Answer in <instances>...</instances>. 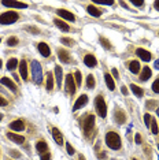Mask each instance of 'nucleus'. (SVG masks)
Instances as JSON below:
<instances>
[{"instance_id": "obj_1", "label": "nucleus", "mask_w": 159, "mask_h": 160, "mask_svg": "<svg viewBox=\"0 0 159 160\" xmlns=\"http://www.w3.org/2000/svg\"><path fill=\"white\" fill-rule=\"evenodd\" d=\"M106 144H107L109 148L117 151V149L121 148V137L117 133H114V131H109L106 134Z\"/></svg>"}, {"instance_id": "obj_2", "label": "nucleus", "mask_w": 159, "mask_h": 160, "mask_svg": "<svg viewBox=\"0 0 159 160\" xmlns=\"http://www.w3.org/2000/svg\"><path fill=\"white\" fill-rule=\"evenodd\" d=\"M32 75H33V81L36 82L37 85H40L43 82V67L37 60H33L32 62Z\"/></svg>"}, {"instance_id": "obj_3", "label": "nucleus", "mask_w": 159, "mask_h": 160, "mask_svg": "<svg viewBox=\"0 0 159 160\" xmlns=\"http://www.w3.org/2000/svg\"><path fill=\"white\" fill-rule=\"evenodd\" d=\"M95 107H96V112L97 115L102 116V118H106L107 116V107H106V101L103 96H97L95 99Z\"/></svg>"}, {"instance_id": "obj_4", "label": "nucleus", "mask_w": 159, "mask_h": 160, "mask_svg": "<svg viewBox=\"0 0 159 160\" xmlns=\"http://www.w3.org/2000/svg\"><path fill=\"white\" fill-rule=\"evenodd\" d=\"M18 18H19V15L17 13H14V11H7V13L0 15V23H1V25H11V23L17 22Z\"/></svg>"}, {"instance_id": "obj_5", "label": "nucleus", "mask_w": 159, "mask_h": 160, "mask_svg": "<svg viewBox=\"0 0 159 160\" xmlns=\"http://www.w3.org/2000/svg\"><path fill=\"white\" fill-rule=\"evenodd\" d=\"M93 126H95V115L91 114V115L86 116V119L84 120V131H85L86 136L91 133V130L93 129Z\"/></svg>"}, {"instance_id": "obj_6", "label": "nucleus", "mask_w": 159, "mask_h": 160, "mask_svg": "<svg viewBox=\"0 0 159 160\" xmlns=\"http://www.w3.org/2000/svg\"><path fill=\"white\" fill-rule=\"evenodd\" d=\"M76 81H74V75L69 74L66 75V90H67L70 94H74L76 93Z\"/></svg>"}, {"instance_id": "obj_7", "label": "nucleus", "mask_w": 159, "mask_h": 160, "mask_svg": "<svg viewBox=\"0 0 159 160\" xmlns=\"http://www.w3.org/2000/svg\"><path fill=\"white\" fill-rule=\"evenodd\" d=\"M86 103H88V96H86V94H81V96L77 99V101L74 103L73 111H78L80 108H82V107L85 106Z\"/></svg>"}, {"instance_id": "obj_8", "label": "nucleus", "mask_w": 159, "mask_h": 160, "mask_svg": "<svg viewBox=\"0 0 159 160\" xmlns=\"http://www.w3.org/2000/svg\"><path fill=\"white\" fill-rule=\"evenodd\" d=\"M136 55L140 59H143L144 62H150L151 60V53L148 52V51H146V49H143V48H137L136 49Z\"/></svg>"}, {"instance_id": "obj_9", "label": "nucleus", "mask_w": 159, "mask_h": 160, "mask_svg": "<svg viewBox=\"0 0 159 160\" xmlns=\"http://www.w3.org/2000/svg\"><path fill=\"white\" fill-rule=\"evenodd\" d=\"M10 129L15 130V131H22V130L25 129V123H23V120L17 119V120H14V122L10 123Z\"/></svg>"}, {"instance_id": "obj_10", "label": "nucleus", "mask_w": 159, "mask_h": 160, "mask_svg": "<svg viewBox=\"0 0 159 160\" xmlns=\"http://www.w3.org/2000/svg\"><path fill=\"white\" fill-rule=\"evenodd\" d=\"M4 7H11V8H26V3H21V1H3Z\"/></svg>"}, {"instance_id": "obj_11", "label": "nucleus", "mask_w": 159, "mask_h": 160, "mask_svg": "<svg viewBox=\"0 0 159 160\" xmlns=\"http://www.w3.org/2000/svg\"><path fill=\"white\" fill-rule=\"evenodd\" d=\"M58 15L62 18H64L66 21H70V22H76V17H74L71 13H69L66 10H58Z\"/></svg>"}, {"instance_id": "obj_12", "label": "nucleus", "mask_w": 159, "mask_h": 160, "mask_svg": "<svg viewBox=\"0 0 159 160\" xmlns=\"http://www.w3.org/2000/svg\"><path fill=\"white\" fill-rule=\"evenodd\" d=\"M19 73H21L22 80L26 81L27 80V64H26V60H25V59L19 62Z\"/></svg>"}, {"instance_id": "obj_13", "label": "nucleus", "mask_w": 159, "mask_h": 160, "mask_svg": "<svg viewBox=\"0 0 159 160\" xmlns=\"http://www.w3.org/2000/svg\"><path fill=\"white\" fill-rule=\"evenodd\" d=\"M52 137H54L55 142H56L58 145H63V136H62V133H60L56 127L52 129Z\"/></svg>"}, {"instance_id": "obj_14", "label": "nucleus", "mask_w": 159, "mask_h": 160, "mask_svg": "<svg viewBox=\"0 0 159 160\" xmlns=\"http://www.w3.org/2000/svg\"><path fill=\"white\" fill-rule=\"evenodd\" d=\"M37 48H39V52H40L43 56H46V58H48V56L51 55V49H50V47H48L46 43H40Z\"/></svg>"}, {"instance_id": "obj_15", "label": "nucleus", "mask_w": 159, "mask_h": 160, "mask_svg": "<svg viewBox=\"0 0 159 160\" xmlns=\"http://www.w3.org/2000/svg\"><path fill=\"white\" fill-rule=\"evenodd\" d=\"M0 84H3L4 86H7L10 90H14V92L17 90V86H15V84H14V82L10 80V78H7V77H3V78H0Z\"/></svg>"}, {"instance_id": "obj_16", "label": "nucleus", "mask_w": 159, "mask_h": 160, "mask_svg": "<svg viewBox=\"0 0 159 160\" xmlns=\"http://www.w3.org/2000/svg\"><path fill=\"white\" fill-rule=\"evenodd\" d=\"M84 63H85V66L88 67H95L96 64H97V60H96V58L93 56V55H86L85 58H84Z\"/></svg>"}, {"instance_id": "obj_17", "label": "nucleus", "mask_w": 159, "mask_h": 160, "mask_svg": "<svg viewBox=\"0 0 159 160\" xmlns=\"http://www.w3.org/2000/svg\"><path fill=\"white\" fill-rule=\"evenodd\" d=\"M7 138L14 141L15 144H23V141H25V137L18 136V134H15V133H7Z\"/></svg>"}, {"instance_id": "obj_18", "label": "nucleus", "mask_w": 159, "mask_h": 160, "mask_svg": "<svg viewBox=\"0 0 159 160\" xmlns=\"http://www.w3.org/2000/svg\"><path fill=\"white\" fill-rule=\"evenodd\" d=\"M58 56H59L60 62H63V63H69L70 60H71L69 52L67 51H64V49H58Z\"/></svg>"}, {"instance_id": "obj_19", "label": "nucleus", "mask_w": 159, "mask_h": 160, "mask_svg": "<svg viewBox=\"0 0 159 160\" xmlns=\"http://www.w3.org/2000/svg\"><path fill=\"white\" fill-rule=\"evenodd\" d=\"M104 80H106V85H107V88H109L110 90H114V89H115V82H114L113 77L110 75L109 73H106V74H104Z\"/></svg>"}, {"instance_id": "obj_20", "label": "nucleus", "mask_w": 159, "mask_h": 160, "mask_svg": "<svg viewBox=\"0 0 159 160\" xmlns=\"http://www.w3.org/2000/svg\"><path fill=\"white\" fill-rule=\"evenodd\" d=\"M62 67L60 66H56L55 67V80H56V84H58V86H60V84H62Z\"/></svg>"}, {"instance_id": "obj_21", "label": "nucleus", "mask_w": 159, "mask_h": 160, "mask_svg": "<svg viewBox=\"0 0 159 160\" xmlns=\"http://www.w3.org/2000/svg\"><path fill=\"white\" fill-rule=\"evenodd\" d=\"M129 70L132 71L133 74H137V73L140 71V63L137 62V60H132V62H129Z\"/></svg>"}, {"instance_id": "obj_22", "label": "nucleus", "mask_w": 159, "mask_h": 160, "mask_svg": "<svg viewBox=\"0 0 159 160\" xmlns=\"http://www.w3.org/2000/svg\"><path fill=\"white\" fill-rule=\"evenodd\" d=\"M36 149H37V152H40L41 155H43V153H46V152H47V149H48V145H47L46 141H39L36 144Z\"/></svg>"}, {"instance_id": "obj_23", "label": "nucleus", "mask_w": 159, "mask_h": 160, "mask_svg": "<svg viewBox=\"0 0 159 160\" xmlns=\"http://www.w3.org/2000/svg\"><path fill=\"white\" fill-rule=\"evenodd\" d=\"M130 90L136 94L137 97H143V96H144V90H143L140 86H137V85H134V84L130 85Z\"/></svg>"}, {"instance_id": "obj_24", "label": "nucleus", "mask_w": 159, "mask_h": 160, "mask_svg": "<svg viewBox=\"0 0 159 160\" xmlns=\"http://www.w3.org/2000/svg\"><path fill=\"white\" fill-rule=\"evenodd\" d=\"M86 11H88V14H91L92 17H96V18L100 17V14H102V11L97 7H95V6H88Z\"/></svg>"}, {"instance_id": "obj_25", "label": "nucleus", "mask_w": 159, "mask_h": 160, "mask_svg": "<svg viewBox=\"0 0 159 160\" xmlns=\"http://www.w3.org/2000/svg\"><path fill=\"white\" fill-rule=\"evenodd\" d=\"M151 78V68L150 67H144L143 68V71H141V75H140V80L141 81H147Z\"/></svg>"}, {"instance_id": "obj_26", "label": "nucleus", "mask_w": 159, "mask_h": 160, "mask_svg": "<svg viewBox=\"0 0 159 160\" xmlns=\"http://www.w3.org/2000/svg\"><path fill=\"white\" fill-rule=\"evenodd\" d=\"M54 23L56 25V26L59 27L60 30H63V31H69L70 30V27H69V25L66 22H63V21H60V19H55Z\"/></svg>"}, {"instance_id": "obj_27", "label": "nucleus", "mask_w": 159, "mask_h": 160, "mask_svg": "<svg viewBox=\"0 0 159 160\" xmlns=\"http://www.w3.org/2000/svg\"><path fill=\"white\" fill-rule=\"evenodd\" d=\"M46 88H47V90H52V88H54V77H52L51 73H47Z\"/></svg>"}, {"instance_id": "obj_28", "label": "nucleus", "mask_w": 159, "mask_h": 160, "mask_svg": "<svg viewBox=\"0 0 159 160\" xmlns=\"http://www.w3.org/2000/svg\"><path fill=\"white\" fill-rule=\"evenodd\" d=\"M18 66H19V63H18V60H17L15 58H11L8 62H7V70H10V71L15 70Z\"/></svg>"}, {"instance_id": "obj_29", "label": "nucleus", "mask_w": 159, "mask_h": 160, "mask_svg": "<svg viewBox=\"0 0 159 160\" xmlns=\"http://www.w3.org/2000/svg\"><path fill=\"white\" fill-rule=\"evenodd\" d=\"M115 119H117V123H119V124H122L123 122H125V114H123L121 110H118V111L115 112Z\"/></svg>"}, {"instance_id": "obj_30", "label": "nucleus", "mask_w": 159, "mask_h": 160, "mask_svg": "<svg viewBox=\"0 0 159 160\" xmlns=\"http://www.w3.org/2000/svg\"><path fill=\"white\" fill-rule=\"evenodd\" d=\"M86 86L89 89L95 88V78H93V75H88V78H86Z\"/></svg>"}, {"instance_id": "obj_31", "label": "nucleus", "mask_w": 159, "mask_h": 160, "mask_svg": "<svg viewBox=\"0 0 159 160\" xmlns=\"http://www.w3.org/2000/svg\"><path fill=\"white\" fill-rule=\"evenodd\" d=\"M74 81H76V85H81L82 82V75H81V71H76V74H74Z\"/></svg>"}, {"instance_id": "obj_32", "label": "nucleus", "mask_w": 159, "mask_h": 160, "mask_svg": "<svg viewBox=\"0 0 159 160\" xmlns=\"http://www.w3.org/2000/svg\"><path fill=\"white\" fill-rule=\"evenodd\" d=\"M151 131H152V134H158V131H159V127H158V124H156V120L155 119L151 120Z\"/></svg>"}, {"instance_id": "obj_33", "label": "nucleus", "mask_w": 159, "mask_h": 160, "mask_svg": "<svg viewBox=\"0 0 159 160\" xmlns=\"http://www.w3.org/2000/svg\"><path fill=\"white\" fill-rule=\"evenodd\" d=\"M60 43L64 45H69V47L74 45V41L71 40V38H67V37H62V38H60Z\"/></svg>"}, {"instance_id": "obj_34", "label": "nucleus", "mask_w": 159, "mask_h": 160, "mask_svg": "<svg viewBox=\"0 0 159 160\" xmlns=\"http://www.w3.org/2000/svg\"><path fill=\"white\" fill-rule=\"evenodd\" d=\"M100 44L103 45L106 49H111V44H110L109 40H107V38H104V37H100Z\"/></svg>"}, {"instance_id": "obj_35", "label": "nucleus", "mask_w": 159, "mask_h": 160, "mask_svg": "<svg viewBox=\"0 0 159 160\" xmlns=\"http://www.w3.org/2000/svg\"><path fill=\"white\" fill-rule=\"evenodd\" d=\"M18 44V38L17 37H10L8 40H7V45L8 47H14V45Z\"/></svg>"}, {"instance_id": "obj_36", "label": "nucleus", "mask_w": 159, "mask_h": 160, "mask_svg": "<svg viewBox=\"0 0 159 160\" xmlns=\"http://www.w3.org/2000/svg\"><path fill=\"white\" fill-rule=\"evenodd\" d=\"M151 120H152L151 115H150V114H146V115H144V123H146L147 127H150V126H151Z\"/></svg>"}, {"instance_id": "obj_37", "label": "nucleus", "mask_w": 159, "mask_h": 160, "mask_svg": "<svg viewBox=\"0 0 159 160\" xmlns=\"http://www.w3.org/2000/svg\"><path fill=\"white\" fill-rule=\"evenodd\" d=\"M152 90H154L155 93H159V78L152 84Z\"/></svg>"}, {"instance_id": "obj_38", "label": "nucleus", "mask_w": 159, "mask_h": 160, "mask_svg": "<svg viewBox=\"0 0 159 160\" xmlns=\"http://www.w3.org/2000/svg\"><path fill=\"white\" fill-rule=\"evenodd\" d=\"M66 149H67V153H69V155H74V152H76V151H74V148L71 147L69 142L66 144Z\"/></svg>"}, {"instance_id": "obj_39", "label": "nucleus", "mask_w": 159, "mask_h": 160, "mask_svg": "<svg viewBox=\"0 0 159 160\" xmlns=\"http://www.w3.org/2000/svg\"><path fill=\"white\" fill-rule=\"evenodd\" d=\"M26 29H27V30H30V33H33V34H37V33H39V29H37V27H33V26H27Z\"/></svg>"}, {"instance_id": "obj_40", "label": "nucleus", "mask_w": 159, "mask_h": 160, "mask_svg": "<svg viewBox=\"0 0 159 160\" xmlns=\"http://www.w3.org/2000/svg\"><path fill=\"white\" fill-rule=\"evenodd\" d=\"M50 153H48V152H47V153H43V155H41V160H50Z\"/></svg>"}, {"instance_id": "obj_41", "label": "nucleus", "mask_w": 159, "mask_h": 160, "mask_svg": "<svg viewBox=\"0 0 159 160\" xmlns=\"http://www.w3.org/2000/svg\"><path fill=\"white\" fill-rule=\"evenodd\" d=\"M132 4H133V6H136V7H141V6L144 4V1H134V0H133Z\"/></svg>"}, {"instance_id": "obj_42", "label": "nucleus", "mask_w": 159, "mask_h": 160, "mask_svg": "<svg viewBox=\"0 0 159 160\" xmlns=\"http://www.w3.org/2000/svg\"><path fill=\"white\" fill-rule=\"evenodd\" d=\"M136 144H141V136L139 133L136 134Z\"/></svg>"}, {"instance_id": "obj_43", "label": "nucleus", "mask_w": 159, "mask_h": 160, "mask_svg": "<svg viewBox=\"0 0 159 160\" xmlns=\"http://www.w3.org/2000/svg\"><path fill=\"white\" fill-rule=\"evenodd\" d=\"M7 104V100L6 99H3L1 96H0V106H6Z\"/></svg>"}, {"instance_id": "obj_44", "label": "nucleus", "mask_w": 159, "mask_h": 160, "mask_svg": "<svg viewBox=\"0 0 159 160\" xmlns=\"http://www.w3.org/2000/svg\"><path fill=\"white\" fill-rule=\"evenodd\" d=\"M10 155H11V156H15V157H19V156H21L19 153H17V151H10Z\"/></svg>"}, {"instance_id": "obj_45", "label": "nucleus", "mask_w": 159, "mask_h": 160, "mask_svg": "<svg viewBox=\"0 0 159 160\" xmlns=\"http://www.w3.org/2000/svg\"><path fill=\"white\" fill-rule=\"evenodd\" d=\"M113 75L115 77V78H119V75H118V70H117V68H113Z\"/></svg>"}, {"instance_id": "obj_46", "label": "nucleus", "mask_w": 159, "mask_h": 160, "mask_svg": "<svg viewBox=\"0 0 159 160\" xmlns=\"http://www.w3.org/2000/svg\"><path fill=\"white\" fill-rule=\"evenodd\" d=\"M154 7H155V8H156V10H158V11H159V0H156V1H155V3H154Z\"/></svg>"}, {"instance_id": "obj_47", "label": "nucleus", "mask_w": 159, "mask_h": 160, "mask_svg": "<svg viewBox=\"0 0 159 160\" xmlns=\"http://www.w3.org/2000/svg\"><path fill=\"white\" fill-rule=\"evenodd\" d=\"M121 92H122L123 94H127V89L125 88V86H122V89H121Z\"/></svg>"}, {"instance_id": "obj_48", "label": "nucleus", "mask_w": 159, "mask_h": 160, "mask_svg": "<svg viewBox=\"0 0 159 160\" xmlns=\"http://www.w3.org/2000/svg\"><path fill=\"white\" fill-rule=\"evenodd\" d=\"M155 67H156V68H159V60H156V62H155Z\"/></svg>"}, {"instance_id": "obj_49", "label": "nucleus", "mask_w": 159, "mask_h": 160, "mask_svg": "<svg viewBox=\"0 0 159 160\" xmlns=\"http://www.w3.org/2000/svg\"><path fill=\"white\" fill-rule=\"evenodd\" d=\"M78 160H85V157H84V156H82V155H80V157H78Z\"/></svg>"}, {"instance_id": "obj_50", "label": "nucleus", "mask_w": 159, "mask_h": 160, "mask_svg": "<svg viewBox=\"0 0 159 160\" xmlns=\"http://www.w3.org/2000/svg\"><path fill=\"white\" fill-rule=\"evenodd\" d=\"M156 114H158V116H159V108H158V110H156Z\"/></svg>"}, {"instance_id": "obj_51", "label": "nucleus", "mask_w": 159, "mask_h": 160, "mask_svg": "<svg viewBox=\"0 0 159 160\" xmlns=\"http://www.w3.org/2000/svg\"><path fill=\"white\" fill-rule=\"evenodd\" d=\"M1 119H3V116H1V114H0V120H1Z\"/></svg>"}, {"instance_id": "obj_52", "label": "nucleus", "mask_w": 159, "mask_h": 160, "mask_svg": "<svg viewBox=\"0 0 159 160\" xmlns=\"http://www.w3.org/2000/svg\"><path fill=\"white\" fill-rule=\"evenodd\" d=\"M0 68H1V60H0Z\"/></svg>"}, {"instance_id": "obj_53", "label": "nucleus", "mask_w": 159, "mask_h": 160, "mask_svg": "<svg viewBox=\"0 0 159 160\" xmlns=\"http://www.w3.org/2000/svg\"><path fill=\"white\" fill-rule=\"evenodd\" d=\"M158 149H159V145H158Z\"/></svg>"}, {"instance_id": "obj_54", "label": "nucleus", "mask_w": 159, "mask_h": 160, "mask_svg": "<svg viewBox=\"0 0 159 160\" xmlns=\"http://www.w3.org/2000/svg\"><path fill=\"white\" fill-rule=\"evenodd\" d=\"M133 160H136V159H133Z\"/></svg>"}, {"instance_id": "obj_55", "label": "nucleus", "mask_w": 159, "mask_h": 160, "mask_svg": "<svg viewBox=\"0 0 159 160\" xmlns=\"http://www.w3.org/2000/svg\"><path fill=\"white\" fill-rule=\"evenodd\" d=\"M0 41H1V40H0Z\"/></svg>"}]
</instances>
